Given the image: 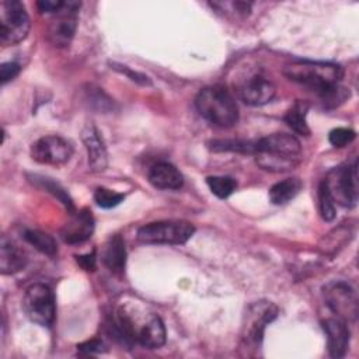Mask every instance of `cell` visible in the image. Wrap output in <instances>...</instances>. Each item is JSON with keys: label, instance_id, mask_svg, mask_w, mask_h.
I'll use <instances>...</instances> for the list:
<instances>
[{"label": "cell", "instance_id": "cell-22", "mask_svg": "<svg viewBox=\"0 0 359 359\" xmlns=\"http://www.w3.org/2000/svg\"><path fill=\"white\" fill-rule=\"evenodd\" d=\"M22 237L35 250H38L39 252H42V254H45L48 257H55L57 254L56 241L48 233H43V231H39V230L27 229V230H24Z\"/></svg>", "mask_w": 359, "mask_h": 359}, {"label": "cell", "instance_id": "cell-15", "mask_svg": "<svg viewBox=\"0 0 359 359\" xmlns=\"http://www.w3.org/2000/svg\"><path fill=\"white\" fill-rule=\"evenodd\" d=\"M321 325L327 335V346L330 355L337 359L344 358L351 341V331L348 328V323L342 318L332 317L324 320Z\"/></svg>", "mask_w": 359, "mask_h": 359}, {"label": "cell", "instance_id": "cell-29", "mask_svg": "<svg viewBox=\"0 0 359 359\" xmlns=\"http://www.w3.org/2000/svg\"><path fill=\"white\" fill-rule=\"evenodd\" d=\"M20 65L15 62H6L0 66V81L1 84H6L7 81L13 80L20 73Z\"/></svg>", "mask_w": 359, "mask_h": 359}, {"label": "cell", "instance_id": "cell-32", "mask_svg": "<svg viewBox=\"0 0 359 359\" xmlns=\"http://www.w3.org/2000/svg\"><path fill=\"white\" fill-rule=\"evenodd\" d=\"M76 261L84 271H94L95 269V252L94 251H91L88 254H84V255H77Z\"/></svg>", "mask_w": 359, "mask_h": 359}, {"label": "cell", "instance_id": "cell-19", "mask_svg": "<svg viewBox=\"0 0 359 359\" xmlns=\"http://www.w3.org/2000/svg\"><path fill=\"white\" fill-rule=\"evenodd\" d=\"M102 262L112 273L121 275L125 271L126 248L125 241L119 234L111 236L105 243L102 250Z\"/></svg>", "mask_w": 359, "mask_h": 359}, {"label": "cell", "instance_id": "cell-4", "mask_svg": "<svg viewBox=\"0 0 359 359\" xmlns=\"http://www.w3.org/2000/svg\"><path fill=\"white\" fill-rule=\"evenodd\" d=\"M283 74L289 80L323 94L341 83L344 69L342 66L330 62L299 60L286 65Z\"/></svg>", "mask_w": 359, "mask_h": 359}, {"label": "cell", "instance_id": "cell-5", "mask_svg": "<svg viewBox=\"0 0 359 359\" xmlns=\"http://www.w3.org/2000/svg\"><path fill=\"white\" fill-rule=\"evenodd\" d=\"M195 233V226L184 220H161L142 226L137 240L144 244H185Z\"/></svg>", "mask_w": 359, "mask_h": 359}, {"label": "cell", "instance_id": "cell-30", "mask_svg": "<svg viewBox=\"0 0 359 359\" xmlns=\"http://www.w3.org/2000/svg\"><path fill=\"white\" fill-rule=\"evenodd\" d=\"M65 6V1L62 0H39L36 3V7L41 13H50L57 14Z\"/></svg>", "mask_w": 359, "mask_h": 359}, {"label": "cell", "instance_id": "cell-20", "mask_svg": "<svg viewBox=\"0 0 359 359\" xmlns=\"http://www.w3.org/2000/svg\"><path fill=\"white\" fill-rule=\"evenodd\" d=\"M307 111L309 104L306 101L297 100L285 114L283 121L287 123V126L302 136H310V128L307 125Z\"/></svg>", "mask_w": 359, "mask_h": 359}, {"label": "cell", "instance_id": "cell-31", "mask_svg": "<svg viewBox=\"0 0 359 359\" xmlns=\"http://www.w3.org/2000/svg\"><path fill=\"white\" fill-rule=\"evenodd\" d=\"M104 344H102V341H100V339H90V341H86V342H83V344H80V345H77V349H79V352H81V353H100V352H102L104 351Z\"/></svg>", "mask_w": 359, "mask_h": 359}, {"label": "cell", "instance_id": "cell-1", "mask_svg": "<svg viewBox=\"0 0 359 359\" xmlns=\"http://www.w3.org/2000/svg\"><path fill=\"white\" fill-rule=\"evenodd\" d=\"M114 330L126 342H135L149 349L165 344L163 320L150 307L135 299H126L116 306Z\"/></svg>", "mask_w": 359, "mask_h": 359}, {"label": "cell", "instance_id": "cell-16", "mask_svg": "<svg viewBox=\"0 0 359 359\" xmlns=\"http://www.w3.org/2000/svg\"><path fill=\"white\" fill-rule=\"evenodd\" d=\"M70 215V220L60 230L63 241L67 244H79L88 240L94 231V217L91 210L81 209Z\"/></svg>", "mask_w": 359, "mask_h": 359}, {"label": "cell", "instance_id": "cell-24", "mask_svg": "<svg viewBox=\"0 0 359 359\" xmlns=\"http://www.w3.org/2000/svg\"><path fill=\"white\" fill-rule=\"evenodd\" d=\"M206 184L212 194H215L220 199L229 198L237 188V182L231 177L226 175H213L206 178Z\"/></svg>", "mask_w": 359, "mask_h": 359}, {"label": "cell", "instance_id": "cell-2", "mask_svg": "<svg viewBox=\"0 0 359 359\" xmlns=\"http://www.w3.org/2000/svg\"><path fill=\"white\" fill-rule=\"evenodd\" d=\"M302 144L289 133H272L255 140L257 164L268 171L283 172L299 164Z\"/></svg>", "mask_w": 359, "mask_h": 359}, {"label": "cell", "instance_id": "cell-9", "mask_svg": "<svg viewBox=\"0 0 359 359\" xmlns=\"http://www.w3.org/2000/svg\"><path fill=\"white\" fill-rule=\"evenodd\" d=\"M323 296L335 317L344 321H355L358 317V296L355 289L342 280H334L323 287Z\"/></svg>", "mask_w": 359, "mask_h": 359}, {"label": "cell", "instance_id": "cell-33", "mask_svg": "<svg viewBox=\"0 0 359 359\" xmlns=\"http://www.w3.org/2000/svg\"><path fill=\"white\" fill-rule=\"evenodd\" d=\"M123 69H119V67H114V69H116V70H119V72H122V73H125L126 76H129L133 81H137V83H142V84H149V79L146 77V76H143V74H140V73H133L132 70H129L126 66H122Z\"/></svg>", "mask_w": 359, "mask_h": 359}, {"label": "cell", "instance_id": "cell-3", "mask_svg": "<svg viewBox=\"0 0 359 359\" xmlns=\"http://www.w3.org/2000/svg\"><path fill=\"white\" fill-rule=\"evenodd\" d=\"M199 115L217 128H231L238 121V107L231 93L220 84L202 88L195 97Z\"/></svg>", "mask_w": 359, "mask_h": 359}, {"label": "cell", "instance_id": "cell-7", "mask_svg": "<svg viewBox=\"0 0 359 359\" xmlns=\"http://www.w3.org/2000/svg\"><path fill=\"white\" fill-rule=\"evenodd\" d=\"M334 202L344 208H352L358 201V164H345L332 168L323 180Z\"/></svg>", "mask_w": 359, "mask_h": 359}, {"label": "cell", "instance_id": "cell-6", "mask_svg": "<svg viewBox=\"0 0 359 359\" xmlns=\"http://www.w3.org/2000/svg\"><path fill=\"white\" fill-rule=\"evenodd\" d=\"M29 17L21 1L3 0L0 3V42L10 46L27 38Z\"/></svg>", "mask_w": 359, "mask_h": 359}, {"label": "cell", "instance_id": "cell-17", "mask_svg": "<svg viewBox=\"0 0 359 359\" xmlns=\"http://www.w3.org/2000/svg\"><path fill=\"white\" fill-rule=\"evenodd\" d=\"M147 178L150 184L158 189H180L184 185V177L180 170L167 161L153 164Z\"/></svg>", "mask_w": 359, "mask_h": 359}, {"label": "cell", "instance_id": "cell-28", "mask_svg": "<svg viewBox=\"0 0 359 359\" xmlns=\"http://www.w3.org/2000/svg\"><path fill=\"white\" fill-rule=\"evenodd\" d=\"M355 137L356 133L348 128H335L328 135V140L334 147H345L352 143Z\"/></svg>", "mask_w": 359, "mask_h": 359}, {"label": "cell", "instance_id": "cell-10", "mask_svg": "<svg viewBox=\"0 0 359 359\" xmlns=\"http://www.w3.org/2000/svg\"><path fill=\"white\" fill-rule=\"evenodd\" d=\"M81 3L79 1H65L63 8L55 14L53 20L50 21L46 39L56 48L67 46L77 29V13Z\"/></svg>", "mask_w": 359, "mask_h": 359}, {"label": "cell", "instance_id": "cell-12", "mask_svg": "<svg viewBox=\"0 0 359 359\" xmlns=\"http://www.w3.org/2000/svg\"><path fill=\"white\" fill-rule=\"evenodd\" d=\"M72 154V144L66 139L56 135L43 136L31 146V157L39 164L62 165L70 160Z\"/></svg>", "mask_w": 359, "mask_h": 359}, {"label": "cell", "instance_id": "cell-14", "mask_svg": "<svg viewBox=\"0 0 359 359\" xmlns=\"http://www.w3.org/2000/svg\"><path fill=\"white\" fill-rule=\"evenodd\" d=\"M81 140L87 150L88 167L93 172H101L108 165V153L100 130L88 123L81 130Z\"/></svg>", "mask_w": 359, "mask_h": 359}, {"label": "cell", "instance_id": "cell-27", "mask_svg": "<svg viewBox=\"0 0 359 359\" xmlns=\"http://www.w3.org/2000/svg\"><path fill=\"white\" fill-rule=\"evenodd\" d=\"M39 181V184L46 189V191H49L53 196H56L70 212H74V205H73V201L70 199V196H69V194L59 185V184H56V182H53V181H50L49 178H41V180H38Z\"/></svg>", "mask_w": 359, "mask_h": 359}, {"label": "cell", "instance_id": "cell-8", "mask_svg": "<svg viewBox=\"0 0 359 359\" xmlns=\"http://www.w3.org/2000/svg\"><path fill=\"white\" fill-rule=\"evenodd\" d=\"M22 307L27 317L42 327H50L56 317V300L52 289L43 283H34L24 293Z\"/></svg>", "mask_w": 359, "mask_h": 359}, {"label": "cell", "instance_id": "cell-26", "mask_svg": "<svg viewBox=\"0 0 359 359\" xmlns=\"http://www.w3.org/2000/svg\"><path fill=\"white\" fill-rule=\"evenodd\" d=\"M125 199V195L123 194H119V192H115L112 189H108V188H97L95 192H94V201L97 202L98 206L104 208V209H111V208H115L118 206L122 201Z\"/></svg>", "mask_w": 359, "mask_h": 359}, {"label": "cell", "instance_id": "cell-23", "mask_svg": "<svg viewBox=\"0 0 359 359\" xmlns=\"http://www.w3.org/2000/svg\"><path fill=\"white\" fill-rule=\"evenodd\" d=\"M209 149L213 151H233L243 154H255V140H241V139H219L209 143Z\"/></svg>", "mask_w": 359, "mask_h": 359}, {"label": "cell", "instance_id": "cell-21", "mask_svg": "<svg viewBox=\"0 0 359 359\" xmlns=\"http://www.w3.org/2000/svg\"><path fill=\"white\" fill-rule=\"evenodd\" d=\"M303 184L299 178H286L269 188V201L273 205H285L292 201L302 189Z\"/></svg>", "mask_w": 359, "mask_h": 359}, {"label": "cell", "instance_id": "cell-11", "mask_svg": "<svg viewBox=\"0 0 359 359\" xmlns=\"http://www.w3.org/2000/svg\"><path fill=\"white\" fill-rule=\"evenodd\" d=\"M278 316V307L271 302L252 303L245 316L243 324V339L247 344L258 345L262 341L265 327L273 321Z\"/></svg>", "mask_w": 359, "mask_h": 359}, {"label": "cell", "instance_id": "cell-25", "mask_svg": "<svg viewBox=\"0 0 359 359\" xmlns=\"http://www.w3.org/2000/svg\"><path fill=\"white\" fill-rule=\"evenodd\" d=\"M318 209L321 217L325 222H332L335 219V202L330 195L324 181H321L318 187Z\"/></svg>", "mask_w": 359, "mask_h": 359}, {"label": "cell", "instance_id": "cell-18", "mask_svg": "<svg viewBox=\"0 0 359 359\" xmlns=\"http://www.w3.org/2000/svg\"><path fill=\"white\" fill-rule=\"evenodd\" d=\"M27 254L14 241L6 236L1 237L0 243V272L3 275H11L25 268Z\"/></svg>", "mask_w": 359, "mask_h": 359}, {"label": "cell", "instance_id": "cell-13", "mask_svg": "<svg viewBox=\"0 0 359 359\" xmlns=\"http://www.w3.org/2000/svg\"><path fill=\"white\" fill-rule=\"evenodd\" d=\"M238 97L243 102L252 107H261L271 102L276 94L275 84L261 74H254L244 80L238 87Z\"/></svg>", "mask_w": 359, "mask_h": 359}]
</instances>
